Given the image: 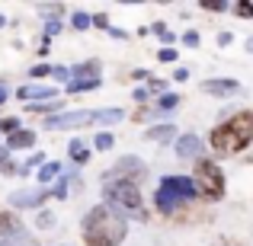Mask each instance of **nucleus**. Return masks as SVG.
<instances>
[{"label":"nucleus","mask_w":253,"mask_h":246,"mask_svg":"<svg viewBox=\"0 0 253 246\" xmlns=\"http://www.w3.org/2000/svg\"><path fill=\"white\" fill-rule=\"evenodd\" d=\"M81 227H84V246H122L125 234H128L125 214L106 202L86 211Z\"/></svg>","instance_id":"nucleus-1"},{"label":"nucleus","mask_w":253,"mask_h":246,"mask_svg":"<svg viewBox=\"0 0 253 246\" xmlns=\"http://www.w3.org/2000/svg\"><path fill=\"white\" fill-rule=\"evenodd\" d=\"M250 141H253V112H247V109L224 118L209 135V147L215 157H234L241 150H247Z\"/></svg>","instance_id":"nucleus-2"},{"label":"nucleus","mask_w":253,"mask_h":246,"mask_svg":"<svg viewBox=\"0 0 253 246\" xmlns=\"http://www.w3.org/2000/svg\"><path fill=\"white\" fill-rule=\"evenodd\" d=\"M196 182H192V176H164L161 182H157V192H154V208L161 211V214H170V211H176V205L189 202V198H196Z\"/></svg>","instance_id":"nucleus-3"},{"label":"nucleus","mask_w":253,"mask_h":246,"mask_svg":"<svg viewBox=\"0 0 253 246\" xmlns=\"http://www.w3.org/2000/svg\"><path fill=\"white\" fill-rule=\"evenodd\" d=\"M192 182H196V192L202 198H209V202H218V198L224 195V173L221 166L215 160H199L196 163V176H192Z\"/></svg>","instance_id":"nucleus-4"},{"label":"nucleus","mask_w":253,"mask_h":246,"mask_svg":"<svg viewBox=\"0 0 253 246\" xmlns=\"http://www.w3.org/2000/svg\"><path fill=\"white\" fill-rule=\"evenodd\" d=\"M103 195H106V205H112L116 211H141V189L135 182L103 179Z\"/></svg>","instance_id":"nucleus-5"},{"label":"nucleus","mask_w":253,"mask_h":246,"mask_svg":"<svg viewBox=\"0 0 253 246\" xmlns=\"http://www.w3.org/2000/svg\"><path fill=\"white\" fill-rule=\"evenodd\" d=\"M148 176V166H144L141 157H122V160H116L109 173H103V179H122V182H141V179Z\"/></svg>","instance_id":"nucleus-6"},{"label":"nucleus","mask_w":253,"mask_h":246,"mask_svg":"<svg viewBox=\"0 0 253 246\" xmlns=\"http://www.w3.org/2000/svg\"><path fill=\"white\" fill-rule=\"evenodd\" d=\"M86 122H93V112H58V115H51L48 122H45V128L48 131H71V128H84Z\"/></svg>","instance_id":"nucleus-7"},{"label":"nucleus","mask_w":253,"mask_h":246,"mask_svg":"<svg viewBox=\"0 0 253 246\" xmlns=\"http://www.w3.org/2000/svg\"><path fill=\"white\" fill-rule=\"evenodd\" d=\"M45 198H51V189H45V185H39V189H19L10 195V205L13 208H39Z\"/></svg>","instance_id":"nucleus-8"},{"label":"nucleus","mask_w":253,"mask_h":246,"mask_svg":"<svg viewBox=\"0 0 253 246\" xmlns=\"http://www.w3.org/2000/svg\"><path fill=\"white\" fill-rule=\"evenodd\" d=\"M173 150H176L179 160H202L205 144H202V138H199V135H179L176 144H173Z\"/></svg>","instance_id":"nucleus-9"},{"label":"nucleus","mask_w":253,"mask_h":246,"mask_svg":"<svg viewBox=\"0 0 253 246\" xmlns=\"http://www.w3.org/2000/svg\"><path fill=\"white\" fill-rule=\"evenodd\" d=\"M16 99H26L29 105H39V103H51V99H58V90H55V86L29 83V86H19V90H16Z\"/></svg>","instance_id":"nucleus-10"},{"label":"nucleus","mask_w":253,"mask_h":246,"mask_svg":"<svg viewBox=\"0 0 253 246\" xmlns=\"http://www.w3.org/2000/svg\"><path fill=\"white\" fill-rule=\"evenodd\" d=\"M202 90L209 93V96H234V93L241 90V83L237 80H221V77H218V80H205Z\"/></svg>","instance_id":"nucleus-11"},{"label":"nucleus","mask_w":253,"mask_h":246,"mask_svg":"<svg viewBox=\"0 0 253 246\" xmlns=\"http://www.w3.org/2000/svg\"><path fill=\"white\" fill-rule=\"evenodd\" d=\"M32 144H36V131H29V128H19L16 135L6 138V150H29Z\"/></svg>","instance_id":"nucleus-12"},{"label":"nucleus","mask_w":253,"mask_h":246,"mask_svg":"<svg viewBox=\"0 0 253 246\" xmlns=\"http://www.w3.org/2000/svg\"><path fill=\"white\" fill-rule=\"evenodd\" d=\"M99 70H103V64H99L96 58H90V61L71 68V80H93V77H99Z\"/></svg>","instance_id":"nucleus-13"},{"label":"nucleus","mask_w":253,"mask_h":246,"mask_svg":"<svg viewBox=\"0 0 253 246\" xmlns=\"http://www.w3.org/2000/svg\"><path fill=\"white\" fill-rule=\"evenodd\" d=\"M144 138L148 141H170V138H176V125H151L148 131H144Z\"/></svg>","instance_id":"nucleus-14"},{"label":"nucleus","mask_w":253,"mask_h":246,"mask_svg":"<svg viewBox=\"0 0 253 246\" xmlns=\"http://www.w3.org/2000/svg\"><path fill=\"white\" fill-rule=\"evenodd\" d=\"M68 154H71V160H74V163H86V160H90V154H93V150L86 147V144L81 141V138H74V141L68 144Z\"/></svg>","instance_id":"nucleus-15"},{"label":"nucleus","mask_w":253,"mask_h":246,"mask_svg":"<svg viewBox=\"0 0 253 246\" xmlns=\"http://www.w3.org/2000/svg\"><path fill=\"white\" fill-rule=\"evenodd\" d=\"M122 118H125L122 109H99V112H93V122H99V125H116V122H122Z\"/></svg>","instance_id":"nucleus-16"},{"label":"nucleus","mask_w":253,"mask_h":246,"mask_svg":"<svg viewBox=\"0 0 253 246\" xmlns=\"http://www.w3.org/2000/svg\"><path fill=\"white\" fill-rule=\"evenodd\" d=\"M99 83H103V77H93V80H71L64 90L68 93H90V90H99Z\"/></svg>","instance_id":"nucleus-17"},{"label":"nucleus","mask_w":253,"mask_h":246,"mask_svg":"<svg viewBox=\"0 0 253 246\" xmlns=\"http://www.w3.org/2000/svg\"><path fill=\"white\" fill-rule=\"evenodd\" d=\"M58 176H61V163H45L42 166V170H39V182H42V185H48V182H55V179Z\"/></svg>","instance_id":"nucleus-18"},{"label":"nucleus","mask_w":253,"mask_h":246,"mask_svg":"<svg viewBox=\"0 0 253 246\" xmlns=\"http://www.w3.org/2000/svg\"><path fill=\"white\" fill-rule=\"evenodd\" d=\"M176 105H179L176 93H164V96L157 99V112H170V109H176Z\"/></svg>","instance_id":"nucleus-19"},{"label":"nucleus","mask_w":253,"mask_h":246,"mask_svg":"<svg viewBox=\"0 0 253 246\" xmlns=\"http://www.w3.org/2000/svg\"><path fill=\"white\" fill-rule=\"evenodd\" d=\"M71 26H74L77 32H84V29H90V26H93V16H86L84 10H77L74 16H71Z\"/></svg>","instance_id":"nucleus-20"},{"label":"nucleus","mask_w":253,"mask_h":246,"mask_svg":"<svg viewBox=\"0 0 253 246\" xmlns=\"http://www.w3.org/2000/svg\"><path fill=\"white\" fill-rule=\"evenodd\" d=\"M16 131H19V118H16V115L0 118V135H6V138H10V135H16Z\"/></svg>","instance_id":"nucleus-21"},{"label":"nucleus","mask_w":253,"mask_h":246,"mask_svg":"<svg viewBox=\"0 0 253 246\" xmlns=\"http://www.w3.org/2000/svg\"><path fill=\"white\" fill-rule=\"evenodd\" d=\"M112 144H116V138H112L109 131H99V135L93 138V147H96V150H109Z\"/></svg>","instance_id":"nucleus-22"},{"label":"nucleus","mask_w":253,"mask_h":246,"mask_svg":"<svg viewBox=\"0 0 253 246\" xmlns=\"http://www.w3.org/2000/svg\"><path fill=\"white\" fill-rule=\"evenodd\" d=\"M36 227H39V230H48V227H55V211H42V214L36 217Z\"/></svg>","instance_id":"nucleus-23"},{"label":"nucleus","mask_w":253,"mask_h":246,"mask_svg":"<svg viewBox=\"0 0 253 246\" xmlns=\"http://www.w3.org/2000/svg\"><path fill=\"white\" fill-rule=\"evenodd\" d=\"M234 13L241 19H253V3H247V0H241V3H234Z\"/></svg>","instance_id":"nucleus-24"},{"label":"nucleus","mask_w":253,"mask_h":246,"mask_svg":"<svg viewBox=\"0 0 253 246\" xmlns=\"http://www.w3.org/2000/svg\"><path fill=\"white\" fill-rule=\"evenodd\" d=\"M68 179H71V176H58L55 189H51V195H55V198H64V195H68Z\"/></svg>","instance_id":"nucleus-25"},{"label":"nucleus","mask_w":253,"mask_h":246,"mask_svg":"<svg viewBox=\"0 0 253 246\" xmlns=\"http://www.w3.org/2000/svg\"><path fill=\"white\" fill-rule=\"evenodd\" d=\"M51 77H55V80H61L64 86L71 83V68H61V64H55V70H51Z\"/></svg>","instance_id":"nucleus-26"},{"label":"nucleus","mask_w":253,"mask_h":246,"mask_svg":"<svg viewBox=\"0 0 253 246\" xmlns=\"http://www.w3.org/2000/svg\"><path fill=\"white\" fill-rule=\"evenodd\" d=\"M58 32H61V19L58 16H51L48 23H45V38H51V35H58Z\"/></svg>","instance_id":"nucleus-27"},{"label":"nucleus","mask_w":253,"mask_h":246,"mask_svg":"<svg viewBox=\"0 0 253 246\" xmlns=\"http://www.w3.org/2000/svg\"><path fill=\"white\" fill-rule=\"evenodd\" d=\"M157 61L173 64V61H176V48H161V51H157Z\"/></svg>","instance_id":"nucleus-28"},{"label":"nucleus","mask_w":253,"mask_h":246,"mask_svg":"<svg viewBox=\"0 0 253 246\" xmlns=\"http://www.w3.org/2000/svg\"><path fill=\"white\" fill-rule=\"evenodd\" d=\"M202 10H211V13H221V10H228V3H221V0H202Z\"/></svg>","instance_id":"nucleus-29"},{"label":"nucleus","mask_w":253,"mask_h":246,"mask_svg":"<svg viewBox=\"0 0 253 246\" xmlns=\"http://www.w3.org/2000/svg\"><path fill=\"white\" fill-rule=\"evenodd\" d=\"M51 70H55V68H51V64H36V68L29 70V77H48Z\"/></svg>","instance_id":"nucleus-30"},{"label":"nucleus","mask_w":253,"mask_h":246,"mask_svg":"<svg viewBox=\"0 0 253 246\" xmlns=\"http://www.w3.org/2000/svg\"><path fill=\"white\" fill-rule=\"evenodd\" d=\"M29 166H39V170H42V166H45V157H42V154H32L29 160H26V166H23V173H29Z\"/></svg>","instance_id":"nucleus-31"},{"label":"nucleus","mask_w":253,"mask_h":246,"mask_svg":"<svg viewBox=\"0 0 253 246\" xmlns=\"http://www.w3.org/2000/svg\"><path fill=\"white\" fill-rule=\"evenodd\" d=\"M183 45H186V48H196V45H199V32H183Z\"/></svg>","instance_id":"nucleus-32"},{"label":"nucleus","mask_w":253,"mask_h":246,"mask_svg":"<svg viewBox=\"0 0 253 246\" xmlns=\"http://www.w3.org/2000/svg\"><path fill=\"white\" fill-rule=\"evenodd\" d=\"M151 29H154V32H157V35H161V38H164V42H167V45L173 42V35H170V32H167V26H164V23H154V26H151Z\"/></svg>","instance_id":"nucleus-33"},{"label":"nucleus","mask_w":253,"mask_h":246,"mask_svg":"<svg viewBox=\"0 0 253 246\" xmlns=\"http://www.w3.org/2000/svg\"><path fill=\"white\" fill-rule=\"evenodd\" d=\"M93 26H96V29H109V16H106V13H96V16H93Z\"/></svg>","instance_id":"nucleus-34"},{"label":"nucleus","mask_w":253,"mask_h":246,"mask_svg":"<svg viewBox=\"0 0 253 246\" xmlns=\"http://www.w3.org/2000/svg\"><path fill=\"white\" fill-rule=\"evenodd\" d=\"M148 90H151V93H161V96H164V93H167V83H164V80H148Z\"/></svg>","instance_id":"nucleus-35"},{"label":"nucleus","mask_w":253,"mask_h":246,"mask_svg":"<svg viewBox=\"0 0 253 246\" xmlns=\"http://www.w3.org/2000/svg\"><path fill=\"white\" fill-rule=\"evenodd\" d=\"M148 93H151V90H144V86H141V90L131 93V99H135V103H148Z\"/></svg>","instance_id":"nucleus-36"},{"label":"nucleus","mask_w":253,"mask_h":246,"mask_svg":"<svg viewBox=\"0 0 253 246\" xmlns=\"http://www.w3.org/2000/svg\"><path fill=\"white\" fill-rule=\"evenodd\" d=\"M234 42V35H231V32H221V35H218V45H231Z\"/></svg>","instance_id":"nucleus-37"},{"label":"nucleus","mask_w":253,"mask_h":246,"mask_svg":"<svg viewBox=\"0 0 253 246\" xmlns=\"http://www.w3.org/2000/svg\"><path fill=\"white\" fill-rule=\"evenodd\" d=\"M173 77H176V80L183 83V80H189V70H186V68H176V74H173Z\"/></svg>","instance_id":"nucleus-38"},{"label":"nucleus","mask_w":253,"mask_h":246,"mask_svg":"<svg viewBox=\"0 0 253 246\" xmlns=\"http://www.w3.org/2000/svg\"><path fill=\"white\" fill-rule=\"evenodd\" d=\"M131 77H135V80H148V70L138 68V70H131Z\"/></svg>","instance_id":"nucleus-39"},{"label":"nucleus","mask_w":253,"mask_h":246,"mask_svg":"<svg viewBox=\"0 0 253 246\" xmlns=\"http://www.w3.org/2000/svg\"><path fill=\"white\" fill-rule=\"evenodd\" d=\"M6 96H10V90H6V83H0V105L6 103Z\"/></svg>","instance_id":"nucleus-40"},{"label":"nucleus","mask_w":253,"mask_h":246,"mask_svg":"<svg viewBox=\"0 0 253 246\" xmlns=\"http://www.w3.org/2000/svg\"><path fill=\"white\" fill-rule=\"evenodd\" d=\"M247 51H250V55H253V35L247 38Z\"/></svg>","instance_id":"nucleus-41"},{"label":"nucleus","mask_w":253,"mask_h":246,"mask_svg":"<svg viewBox=\"0 0 253 246\" xmlns=\"http://www.w3.org/2000/svg\"><path fill=\"white\" fill-rule=\"evenodd\" d=\"M6 154H10V150H0V163H6Z\"/></svg>","instance_id":"nucleus-42"},{"label":"nucleus","mask_w":253,"mask_h":246,"mask_svg":"<svg viewBox=\"0 0 253 246\" xmlns=\"http://www.w3.org/2000/svg\"><path fill=\"white\" fill-rule=\"evenodd\" d=\"M0 246H16V243H0Z\"/></svg>","instance_id":"nucleus-43"}]
</instances>
